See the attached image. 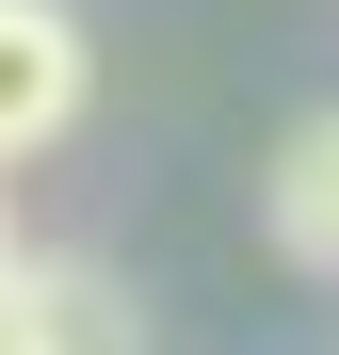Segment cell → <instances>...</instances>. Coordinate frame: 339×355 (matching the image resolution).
Segmentation results:
<instances>
[{"label":"cell","instance_id":"1","mask_svg":"<svg viewBox=\"0 0 339 355\" xmlns=\"http://www.w3.org/2000/svg\"><path fill=\"white\" fill-rule=\"evenodd\" d=\"M0 355H146V307H130L113 259L17 243V259H0Z\"/></svg>","mask_w":339,"mask_h":355},{"label":"cell","instance_id":"2","mask_svg":"<svg viewBox=\"0 0 339 355\" xmlns=\"http://www.w3.org/2000/svg\"><path fill=\"white\" fill-rule=\"evenodd\" d=\"M81 113H97V33L65 0H0V178L49 162Z\"/></svg>","mask_w":339,"mask_h":355},{"label":"cell","instance_id":"3","mask_svg":"<svg viewBox=\"0 0 339 355\" xmlns=\"http://www.w3.org/2000/svg\"><path fill=\"white\" fill-rule=\"evenodd\" d=\"M259 226H275V259H291V275L339 291V97L291 113V146L259 162Z\"/></svg>","mask_w":339,"mask_h":355},{"label":"cell","instance_id":"4","mask_svg":"<svg viewBox=\"0 0 339 355\" xmlns=\"http://www.w3.org/2000/svg\"><path fill=\"white\" fill-rule=\"evenodd\" d=\"M0 259H17V210H0Z\"/></svg>","mask_w":339,"mask_h":355}]
</instances>
